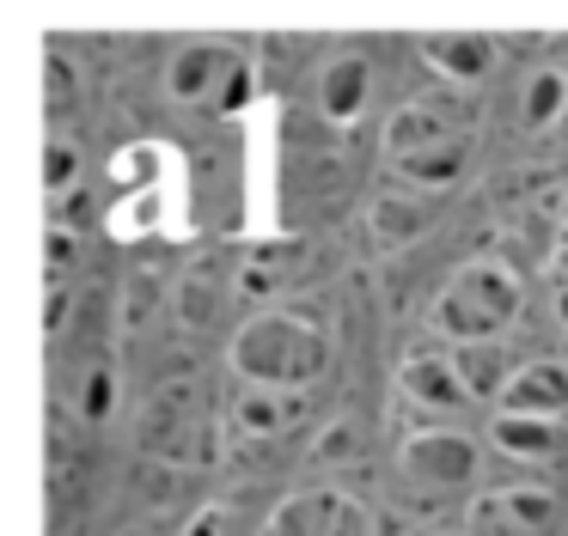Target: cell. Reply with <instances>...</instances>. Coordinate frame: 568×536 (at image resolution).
Here are the masks:
<instances>
[{
  "label": "cell",
  "instance_id": "cell-1",
  "mask_svg": "<svg viewBox=\"0 0 568 536\" xmlns=\"http://www.w3.org/2000/svg\"><path fill=\"white\" fill-rule=\"evenodd\" d=\"M226 360H233L239 384H275V390H312L336 360V336L318 311H300V305H275L257 311L233 329L226 341Z\"/></svg>",
  "mask_w": 568,
  "mask_h": 536
},
{
  "label": "cell",
  "instance_id": "cell-2",
  "mask_svg": "<svg viewBox=\"0 0 568 536\" xmlns=\"http://www.w3.org/2000/svg\"><path fill=\"white\" fill-rule=\"evenodd\" d=\"M526 305V280L519 268H507L501 256H470L446 275V287L428 305V329L446 336L453 348L465 341H501V329L519 317Z\"/></svg>",
  "mask_w": 568,
  "mask_h": 536
},
{
  "label": "cell",
  "instance_id": "cell-3",
  "mask_svg": "<svg viewBox=\"0 0 568 536\" xmlns=\"http://www.w3.org/2000/svg\"><path fill=\"white\" fill-rule=\"evenodd\" d=\"M165 92L190 110H209V116H233L239 104H251V61L239 55L221 37H202L184 43L165 68Z\"/></svg>",
  "mask_w": 568,
  "mask_h": 536
},
{
  "label": "cell",
  "instance_id": "cell-4",
  "mask_svg": "<svg viewBox=\"0 0 568 536\" xmlns=\"http://www.w3.org/2000/svg\"><path fill=\"white\" fill-rule=\"evenodd\" d=\"M397 475H404V487H416V494H428V499L465 494L483 475V445L470 433H458V426L428 421V426H416V433H404V445H397Z\"/></svg>",
  "mask_w": 568,
  "mask_h": 536
},
{
  "label": "cell",
  "instance_id": "cell-5",
  "mask_svg": "<svg viewBox=\"0 0 568 536\" xmlns=\"http://www.w3.org/2000/svg\"><path fill=\"white\" fill-rule=\"evenodd\" d=\"M202 445H209V390L190 372L165 378L141 409V451H153L165 463H190Z\"/></svg>",
  "mask_w": 568,
  "mask_h": 536
},
{
  "label": "cell",
  "instance_id": "cell-6",
  "mask_svg": "<svg viewBox=\"0 0 568 536\" xmlns=\"http://www.w3.org/2000/svg\"><path fill=\"white\" fill-rule=\"evenodd\" d=\"M458 134H470V104L465 97L422 92V97H409V104H397L392 116H385V158L404 165V158L428 153V146H440V141H458Z\"/></svg>",
  "mask_w": 568,
  "mask_h": 536
},
{
  "label": "cell",
  "instance_id": "cell-7",
  "mask_svg": "<svg viewBox=\"0 0 568 536\" xmlns=\"http://www.w3.org/2000/svg\"><path fill=\"white\" fill-rule=\"evenodd\" d=\"M470 536H550L556 530V487L550 482H501L477 494L465 518Z\"/></svg>",
  "mask_w": 568,
  "mask_h": 536
},
{
  "label": "cell",
  "instance_id": "cell-8",
  "mask_svg": "<svg viewBox=\"0 0 568 536\" xmlns=\"http://www.w3.org/2000/svg\"><path fill=\"white\" fill-rule=\"evenodd\" d=\"M312 414L306 390H275V384H239V396L226 402V433L239 445H275V439H294Z\"/></svg>",
  "mask_w": 568,
  "mask_h": 536
},
{
  "label": "cell",
  "instance_id": "cell-9",
  "mask_svg": "<svg viewBox=\"0 0 568 536\" xmlns=\"http://www.w3.org/2000/svg\"><path fill=\"white\" fill-rule=\"evenodd\" d=\"M263 536H373L361 499L336 494V487H306V494H287L270 512V530Z\"/></svg>",
  "mask_w": 568,
  "mask_h": 536
},
{
  "label": "cell",
  "instance_id": "cell-10",
  "mask_svg": "<svg viewBox=\"0 0 568 536\" xmlns=\"http://www.w3.org/2000/svg\"><path fill=\"white\" fill-rule=\"evenodd\" d=\"M397 396H404L409 409L434 414L440 426H453L458 409H477L465 378H458V365H453V353H409V360L397 365Z\"/></svg>",
  "mask_w": 568,
  "mask_h": 536
},
{
  "label": "cell",
  "instance_id": "cell-11",
  "mask_svg": "<svg viewBox=\"0 0 568 536\" xmlns=\"http://www.w3.org/2000/svg\"><path fill=\"white\" fill-rule=\"evenodd\" d=\"M428 226H434V195L409 189V183H392V189L373 195V207H367L373 250H404V244H416Z\"/></svg>",
  "mask_w": 568,
  "mask_h": 536
},
{
  "label": "cell",
  "instance_id": "cell-12",
  "mask_svg": "<svg viewBox=\"0 0 568 536\" xmlns=\"http://www.w3.org/2000/svg\"><path fill=\"white\" fill-rule=\"evenodd\" d=\"M489 445L514 463H556L568 451V421H550V414H489Z\"/></svg>",
  "mask_w": 568,
  "mask_h": 536
},
{
  "label": "cell",
  "instance_id": "cell-13",
  "mask_svg": "<svg viewBox=\"0 0 568 536\" xmlns=\"http://www.w3.org/2000/svg\"><path fill=\"white\" fill-rule=\"evenodd\" d=\"M470 165H477V128L458 134V141L428 146V153L404 158V165H392V171H397V183H409V189H422V195H434V202H440L446 189H458V183L470 177Z\"/></svg>",
  "mask_w": 568,
  "mask_h": 536
},
{
  "label": "cell",
  "instance_id": "cell-14",
  "mask_svg": "<svg viewBox=\"0 0 568 536\" xmlns=\"http://www.w3.org/2000/svg\"><path fill=\"white\" fill-rule=\"evenodd\" d=\"M501 409L507 414H550V421H568V360H519Z\"/></svg>",
  "mask_w": 568,
  "mask_h": 536
},
{
  "label": "cell",
  "instance_id": "cell-15",
  "mask_svg": "<svg viewBox=\"0 0 568 536\" xmlns=\"http://www.w3.org/2000/svg\"><path fill=\"white\" fill-rule=\"evenodd\" d=\"M367 97H373V68H367V55L343 49V55L324 61V73H318V110H324V122L348 128V122L367 110Z\"/></svg>",
  "mask_w": 568,
  "mask_h": 536
},
{
  "label": "cell",
  "instance_id": "cell-16",
  "mask_svg": "<svg viewBox=\"0 0 568 536\" xmlns=\"http://www.w3.org/2000/svg\"><path fill=\"white\" fill-rule=\"evenodd\" d=\"M446 353H453V365H458V378H465L470 402H483V409H501L507 384H514V372H519L514 353H507L501 341H465V348H446Z\"/></svg>",
  "mask_w": 568,
  "mask_h": 536
},
{
  "label": "cell",
  "instance_id": "cell-17",
  "mask_svg": "<svg viewBox=\"0 0 568 536\" xmlns=\"http://www.w3.org/2000/svg\"><path fill=\"white\" fill-rule=\"evenodd\" d=\"M422 61H428L434 73H446L453 85H477V80H489V68H495V43L477 31H446V37H428V43H422Z\"/></svg>",
  "mask_w": 568,
  "mask_h": 536
},
{
  "label": "cell",
  "instance_id": "cell-18",
  "mask_svg": "<svg viewBox=\"0 0 568 536\" xmlns=\"http://www.w3.org/2000/svg\"><path fill=\"white\" fill-rule=\"evenodd\" d=\"M68 378H80V390H55L62 414H74V421H87V426L111 421V409H116V365L111 360H87V365H68Z\"/></svg>",
  "mask_w": 568,
  "mask_h": 536
},
{
  "label": "cell",
  "instance_id": "cell-19",
  "mask_svg": "<svg viewBox=\"0 0 568 536\" xmlns=\"http://www.w3.org/2000/svg\"><path fill=\"white\" fill-rule=\"evenodd\" d=\"M562 104H568V80L562 73H531L526 80V97H519V122H526V128H550L556 116H562Z\"/></svg>",
  "mask_w": 568,
  "mask_h": 536
},
{
  "label": "cell",
  "instance_id": "cell-20",
  "mask_svg": "<svg viewBox=\"0 0 568 536\" xmlns=\"http://www.w3.org/2000/svg\"><path fill=\"white\" fill-rule=\"evenodd\" d=\"M43 177H50V195H55V202H62V195H74V183H80V146H74V134H68V128L50 134Z\"/></svg>",
  "mask_w": 568,
  "mask_h": 536
},
{
  "label": "cell",
  "instance_id": "cell-21",
  "mask_svg": "<svg viewBox=\"0 0 568 536\" xmlns=\"http://www.w3.org/2000/svg\"><path fill=\"white\" fill-rule=\"evenodd\" d=\"M43 73H50V80H43V97H50V116H55V122H68V97H74V68H68L62 55H50V61H43Z\"/></svg>",
  "mask_w": 568,
  "mask_h": 536
},
{
  "label": "cell",
  "instance_id": "cell-22",
  "mask_svg": "<svg viewBox=\"0 0 568 536\" xmlns=\"http://www.w3.org/2000/svg\"><path fill=\"white\" fill-rule=\"evenodd\" d=\"M226 530H233V524H226V506H209V512H196V518H190L184 536H226Z\"/></svg>",
  "mask_w": 568,
  "mask_h": 536
},
{
  "label": "cell",
  "instance_id": "cell-23",
  "mask_svg": "<svg viewBox=\"0 0 568 536\" xmlns=\"http://www.w3.org/2000/svg\"><path fill=\"white\" fill-rule=\"evenodd\" d=\"M550 280L568 287V231H562V244H556V256H550Z\"/></svg>",
  "mask_w": 568,
  "mask_h": 536
},
{
  "label": "cell",
  "instance_id": "cell-24",
  "mask_svg": "<svg viewBox=\"0 0 568 536\" xmlns=\"http://www.w3.org/2000/svg\"><path fill=\"white\" fill-rule=\"evenodd\" d=\"M550 299H556V317H562V329H568V287L562 280H550Z\"/></svg>",
  "mask_w": 568,
  "mask_h": 536
},
{
  "label": "cell",
  "instance_id": "cell-25",
  "mask_svg": "<svg viewBox=\"0 0 568 536\" xmlns=\"http://www.w3.org/2000/svg\"><path fill=\"white\" fill-rule=\"evenodd\" d=\"M562 226H568V195H562Z\"/></svg>",
  "mask_w": 568,
  "mask_h": 536
},
{
  "label": "cell",
  "instance_id": "cell-26",
  "mask_svg": "<svg viewBox=\"0 0 568 536\" xmlns=\"http://www.w3.org/2000/svg\"><path fill=\"white\" fill-rule=\"evenodd\" d=\"M446 536H470V530H446Z\"/></svg>",
  "mask_w": 568,
  "mask_h": 536
}]
</instances>
